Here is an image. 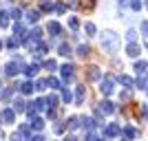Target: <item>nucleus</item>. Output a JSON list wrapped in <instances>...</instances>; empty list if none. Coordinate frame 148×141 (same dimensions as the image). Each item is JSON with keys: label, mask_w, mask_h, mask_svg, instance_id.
<instances>
[{"label": "nucleus", "mask_w": 148, "mask_h": 141, "mask_svg": "<svg viewBox=\"0 0 148 141\" xmlns=\"http://www.w3.org/2000/svg\"><path fill=\"white\" fill-rule=\"evenodd\" d=\"M102 46H104L108 53H113V51L117 49V35H115L113 31H104V33H102Z\"/></svg>", "instance_id": "obj_1"}, {"label": "nucleus", "mask_w": 148, "mask_h": 141, "mask_svg": "<svg viewBox=\"0 0 148 141\" xmlns=\"http://www.w3.org/2000/svg\"><path fill=\"white\" fill-rule=\"evenodd\" d=\"M99 91L104 93V95H111V93L115 91V88H113V80H111V77H106V80L102 82V88H99Z\"/></svg>", "instance_id": "obj_2"}, {"label": "nucleus", "mask_w": 148, "mask_h": 141, "mask_svg": "<svg viewBox=\"0 0 148 141\" xmlns=\"http://www.w3.org/2000/svg\"><path fill=\"white\" fill-rule=\"evenodd\" d=\"M99 112H102V115H111V112H115V106H113L111 101H102V104H99Z\"/></svg>", "instance_id": "obj_3"}, {"label": "nucleus", "mask_w": 148, "mask_h": 141, "mask_svg": "<svg viewBox=\"0 0 148 141\" xmlns=\"http://www.w3.org/2000/svg\"><path fill=\"white\" fill-rule=\"evenodd\" d=\"M126 53H128L130 57H137L139 53H142V49H139V44H137V42H130L128 49H126Z\"/></svg>", "instance_id": "obj_4"}, {"label": "nucleus", "mask_w": 148, "mask_h": 141, "mask_svg": "<svg viewBox=\"0 0 148 141\" xmlns=\"http://www.w3.org/2000/svg\"><path fill=\"white\" fill-rule=\"evenodd\" d=\"M119 135V126L117 123H111L108 128H106V137H117Z\"/></svg>", "instance_id": "obj_5"}, {"label": "nucleus", "mask_w": 148, "mask_h": 141, "mask_svg": "<svg viewBox=\"0 0 148 141\" xmlns=\"http://www.w3.org/2000/svg\"><path fill=\"white\" fill-rule=\"evenodd\" d=\"M99 77H102V73H99L97 66H91V68H88V80H99Z\"/></svg>", "instance_id": "obj_6"}, {"label": "nucleus", "mask_w": 148, "mask_h": 141, "mask_svg": "<svg viewBox=\"0 0 148 141\" xmlns=\"http://www.w3.org/2000/svg\"><path fill=\"white\" fill-rule=\"evenodd\" d=\"M88 53H91V49H88L86 44H80V46H77V55L80 57H86Z\"/></svg>", "instance_id": "obj_7"}, {"label": "nucleus", "mask_w": 148, "mask_h": 141, "mask_svg": "<svg viewBox=\"0 0 148 141\" xmlns=\"http://www.w3.org/2000/svg\"><path fill=\"white\" fill-rule=\"evenodd\" d=\"M84 101V86H77V95H75V104Z\"/></svg>", "instance_id": "obj_8"}, {"label": "nucleus", "mask_w": 148, "mask_h": 141, "mask_svg": "<svg viewBox=\"0 0 148 141\" xmlns=\"http://www.w3.org/2000/svg\"><path fill=\"white\" fill-rule=\"evenodd\" d=\"M124 135L128 137V139H133V137H137V130L130 128V126H126V128H124Z\"/></svg>", "instance_id": "obj_9"}, {"label": "nucleus", "mask_w": 148, "mask_h": 141, "mask_svg": "<svg viewBox=\"0 0 148 141\" xmlns=\"http://www.w3.org/2000/svg\"><path fill=\"white\" fill-rule=\"evenodd\" d=\"M62 75H64V77H69V80H71V77H73V66H69V64H66V66L62 68Z\"/></svg>", "instance_id": "obj_10"}, {"label": "nucleus", "mask_w": 148, "mask_h": 141, "mask_svg": "<svg viewBox=\"0 0 148 141\" xmlns=\"http://www.w3.org/2000/svg\"><path fill=\"white\" fill-rule=\"evenodd\" d=\"M60 55H64V57L71 55V46H69V44H62L60 46Z\"/></svg>", "instance_id": "obj_11"}, {"label": "nucleus", "mask_w": 148, "mask_h": 141, "mask_svg": "<svg viewBox=\"0 0 148 141\" xmlns=\"http://www.w3.org/2000/svg\"><path fill=\"white\" fill-rule=\"evenodd\" d=\"M119 82H122L126 88H133V80H130V77H126V75H122V77H119Z\"/></svg>", "instance_id": "obj_12"}, {"label": "nucleus", "mask_w": 148, "mask_h": 141, "mask_svg": "<svg viewBox=\"0 0 148 141\" xmlns=\"http://www.w3.org/2000/svg\"><path fill=\"white\" fill-rule=\"evenodd\" d=\"M49 31L58 35V33H60V25H58V22H51V25H49Z\"/></svg>", "instance_id": "obj_13"}, {"label": "nucleus", "mask_w": 148, "mask_h": 141, "mask_svg": "<svg viewBox=\"0 0 148 141\" xmlns=\"http://www.w3.org/2000/svg\"><path fill=\"white\" fill-rule=\"evenodd\" d=\"M144 68H146V62H137V64H135V71H137L139 75L144 73Z\"/></svg>", "instance_id": "obj_14"}, {"label": "nucleus", "mask_w": 148, "mask_h": 141, "mask_svg": "<svg viewBox=\"0 0 148 141\" xmlns=\"http://www.w3.org/2000/svg\"><path fill=\"white\" fill-rule=\"evenodd\" d=\"M31 126H33V128H36V130H42L44 121H42V119H33V123H31Z\"/></svg>", "instance_id": "obj_15"}, {"label": "nucleus", "mask_w": 148, "mask_h": 141, "mask_svg": "<svg viewBox=\"0 0 148 141\" xmlns=\"http://www.w3.org/2000/svg\"><path fill=\"white\" fill-rule=\"evenodd\" d=\"M130 7H133L135 11H139V9H142V0H130Z\"/></svg>", "instance_id": "obj_16"}, {"label": "nucleus", "mask_w": 148, "mask_h": 141, "mask_svg": "<svg viewBox=\"0 0 148 141\" xmlns=\"http://www.w3.org/2000/svg\"><path fill=\"white\" fill-rule=\"evenodd\" d=\"M2 117H5V121H13V110H11V108L5 110V115H2Z\"/></svg>", "instance_id": "obj_17"}, {"label": "nucleus", "mask_w": 148, "mask_h": 141, "mask_svg": "<svg viewBox=\"0 0 148 141\" xmlns=\"http://www.w3.org/2000/svg\"><path fill=\"white\" fill-rule=\"evenodd\" d=\"M0 27H7V11H0Z\"/></svg>", "instance_id": "obj_18"}, {"label": "nucleus", "mask_w": 148, "mask_h": 141, "mask_svg": "<svg viewBox=\"0 0 148 141\" xmlns=\"http://www.w3.org/2000/svg\"><path fill=\"white\" fill-rule=\"evenodd\" d=\"M126 37H128L130 42H135V37H137V33H135V31H133V29H130L128 33H126Z\"/></svg>", "instance_id": "obj_19"}, {"label": "nucleus", "mask_w": 148, "mask_h": 141, "mask_svg": "<svg viewBox=\"0 0 148 141\" xmlns=\"http://www.w3.org/2000/svg\"><path fill=\"white\" fill-rule=\"evenodd\" d=\"M27 16H29V20H31V22H36V20H38V11H29Z\"/></svg>", "instance_id": "obj_20"}, {"label": "nucleus", "mask_w": 148, "mask_h": 141, "mask_svg": "<svg viewBox=\"0 0 148 141\" xmlns=\"http://www.w3.org/2000/svg\"><path fill=\"white\" fill-rule=\"evenodd\" d=\"M20 91H22V93H31V91H33V86H31V84H22Z\"/></svg>", "instance_id": "obj_21"}, {"label": "nucleus", "mask_w": 148, "mask_h": 141, "mask_svg": "<svg viewBox=\"0 0 148 141\" xmlns=\"http://www.w3.org/2000/svg\"><path fill=\"white\" fill-rule=\"evenodd\" d=\"M86 33H91V35H93V33H95V25L88 22V25H86Z\"/></svg>", "instance_id": "obj_22"}, {"label": "nucleus", "mask_w": 148, "mask_h": 141, "mask_svg": "<svg viewBox=\"0 0 148 141\" xmlns=\"http://www.w3.org/2000/svg\"><path fill=\"white\" fill-rule=\"evenodd\" d=\"M142 33L148 37V22H142Z\"/></svg>", "instance_id": "obj_23"}, {"label": "nucleus", "mask_w": 148, "mask_h": 141, "mask_svg": "<svg viewBox=\"0 0 148 141\" xmlns=\"http://www.w3.org/2000/svg\"><path fill=\"white\" fill-rule=\"evenodd\" d=\"M69 27H71V29H77V20L71 18V20H69Z\"/></svg>", "instance_id": "obj_24"}, {"label": "nucleus", "mask_w": 148, "mask_h": 141, "mask_svg": "<svg viewBox=\"0 0 148 141\" xmlns=\"http://www.w3.org/2000/svg\"><path fill=\"white\" fill-rule=\"evenodd\" d=\"M44 66H47V68H49V71H53V68H56V62H53V60H51V62H47V64H44Z\"/></svg>", "instance_id": "obj_25"}, {"label": "nucleus", "mask_w": 148, "mask_h": 141, "mask_svg": "<svg viewBox=\"0 0 148 141\" xmlns=\"http://www.w3.org/2000/svg\"><path fill=\"white\" fill-rule=\"evenodd\" d=\"M84 7H88V9H91V7H93V0H84Z\"/></svg>", "instance_id": "obj_26"}, {"label": "nucleus", "mask_w": 148, "mask_h": 141, "mask_svg": "<svg viewBox=\"0 0 148 141\" xmlns=\"http://www.w3.org/2000/svg\"><path fill=\"white\" fill-rule=\"evenodd\" d=\"M128 5V0H119V7H126Z\"/></svg>", "instance_id": "obj_27"}, {"label": "nucleus", "mask_w": 148, "mask_h": 141, "mask_svg": "<svg viewBox=\"0 0 148 141\" xmlns=\"http://www.w3.org/2000/svg\"><path fill=\"white\" fill-rule=\"evenodd\" d=\"M31 141H44V139H42V137H36V139H31Z\"/></svg>", "instance_id": "obj_28"}, {"label": "nucleus", "mask_w": 148, "mask_h": 141, "mask_svg": "<svg viewBox=\"0 0 148 141\" xmlns=\"http://www.w3.org/2000/svg\"><path fill=\"white\" fill-rule=\"evenodd\" d=\"M66 141H77V139H75V137H69V139Z\"/></svg>", "instance_id": "obj_29"}, {"label": "nucleus", "mask_w": 148, "mask_h": 141, "mask_svg": "<svg viewBox=\"0 0 148 141\" xmlns=\"http://www.w3.org/2000/svg\"><path fill=\"white\" fill-rule=\"evenodd\" d=\"M146 49H148V44H146Z\"/></svg>", "instance_id": "obj_30"}, {"label": "nucleus", "mask_w": 148, "mask_h": 141, "mask_svg": "<svg viewBox=\"0 0 148 141\" xmlns=\"http://www.w3.org/2000/svg\"><path fill=\"white\" fill-rule=\"evenodd\" d=\"M146 7H148V2H146Z\"/></svg>", "instance_id": "obj_31"}]
</instances>
